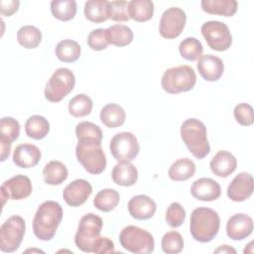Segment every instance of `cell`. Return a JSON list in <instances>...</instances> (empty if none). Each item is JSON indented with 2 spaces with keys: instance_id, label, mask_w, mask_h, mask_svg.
<instances>
[{
  "instance_id": "cell-30",
  "label": "cell",
  "mask_w": 254,
  "mask_h": 254,
  "mask_svg": "<svg viewBox=\"0 0 254 254\" xmlns=\"http://www.w3.org/2000/svg\"><path fill=\"white\" fill-rule=\"evenodd\" d=\"M50 131L49 121L42 115H32L25 123V132L29 138L35 140L44 139Z\"/></svg>"
},
{
  "instance_id": "cell-41",
  "label": "cell",
  "mask_w": 254,
  "mask_h": 254,
  "mask_svg": "<svg viewBox=\"0 0 254 254\" xmlns=\"http://www.w3.org/2000/svg\"><path fill=\"white\" fill-rule=\"evenodd\" d=\"M166 222L169 226L177 228L181 226L186 218L185 208L179 202H172L166 211Z\"/></svg>"
},
{
  "instance_id": "cell-32",
  "label": "cell",
  "mask_w": 254,
  "mask_h": 254,
  "mask_svg": "<svg viewBox=\"0 0 254 254\" xmlns=\"http://www.w3.org/2000/svg\"><path fill=\"white\" fill-rule=\"evenodd\" d=\"M76 2L74 0H53L51 2V12L60 21H69L76 14Z\"/></svg>"
},
{
  "instance_id": "cell-37",
  "label": "cell",
  "mask_w": 254,
  "mask_h": 254,
  "mask_svg": "<svg viewBox=\"0 0 254 254\" xmlns=\"http://www.w3.org/2000/svg\"><path fill=\"white\" fill-rule=\"evenodd\" d=\"M92 106L93 103L91 98L84 93H80L70 99L68 103V111L74 117H83L91 112Z\"/></svg>"
},
{
  "instance_id": "cell-8",
  "label": "cell",
  "mask_w": 254,
  "mask_h": 254,
  "mask_svg": "<svg viewBox=\"0 0 254 254\" xmlns=\"http://www.w3.org/2000/svg\"><path fill=\"white\" fill-rule=\"evenodd\" d=\"M75 85L73 72L66 67H60L50 77L45 87V98L50 102H59L68 95Z\"/></svg>"
},
{
  "instance_id": "cell-46",
  "label": "cell",
  "mask_w": 254,
  "mask_h": 254,
  "mask_svg": "<svg viewBox=\"0 0 254 254\" xmlns=\"http://www.w3.org/2000/svg\"><path fill=\"white\" fill-rule=\"evenodd\" d=\"M11 143L0 141V161L4 162L10 155L11 151Z\"/></svg>"
},
{
  "instance_id": "cell-22",
  "label": "cell",
  "mask_w": 254,
  "mask_h": 254,
  "mask_svg": "<svg viewBox=\"0 0 254 254\" xmlns=\"http://www.w3.org/2000/svg\"><path fill=\"white\" fill-rule=\"evenodd\" d=\"M112 181L122 187H130L138 181V170L131 162H118L111 172Z\"/></svg>"
},
{
  "instance_id": "cell-38",
  "label": "cell",
  "mask_w": 254,
  "mask_h": 254,
  "mask_svg": "<svg viewBox=\"0 0 254 254\" xmlns=\"http://www.w3.org/2000/svg\"><path fill=\"white\" fill-rule=\"evenodd\" d=\"M20 123L13 117L5 116L0 120V141L13 143L19 138Z\"/></svg>"
},
{
  "instance_id": "cell-6",
  "label": "cell",
  "mask_w": 254,
  "mask_h": 254,
  "mask_svg": "<svg viewBox=\"0 0 254 254\" xmlns=\"http://www.w3.org/2000/svg\"><path fill=\"white\" fill-rule=\"evenodd\" d=\"M119 242L124 249L135 254H149L155 248L153 235L135 225H128L120 231Z\"/></svg>"
},
{
  "instance_id": "cell-5",
  "label": "cell",
  "mask_w": 254,
  "mask_h": 254,
  "mask_svg": "<svg viewBox=\"0 0 254 254\" xmlns=\"http://www.w3.org/2000/svg\"><path fill=\"white\" fill-rule=\"evenodd\" d=\"M75 154L84 170L92 175H99L106 168V156L99 142L78 141Z\"/></svg>"
},
{
  "instance_id": "cell-1",
  "label": "cell",
  "mask_w": 254,
  "mask_h": 254,
  "mask_svg": "<svg viewBox=\"0 0 254 254\" xmlns=\"http://www.w3.org/2000/svg\"><path fill=\"white\" fill-rule=\"evenodd\" d=\"M63 214V208L57 201L47 200L40 204L33 219V231L36 237L43 241L54 238Z\"/></svg>"
},
{
  "instance_id": "cell-24",
  "label": "cell",
  "mask_w": 254,
  "mask_h": 254,
  "mask_svg": "<svg viewBox=\"0 0 254 254\" xmlns=\"http://www.w3.org/2000/svg\"><path fill=\"white\" fill-rule=\"evenodd\" d=\"M196 171L193 161L189 158H180L176 160L169 168V178L175 182H182L191 178Z\"/></svg>"
},
{
  "instance_id": "cell-27",
  "label": "cell",
  "mask_w": 254,
  "mask_h": 254,
  "mask_svg": "<svg viewBox=\"0 0 254 254\" xmlns=\"http://www.w3.org/2000/svg\"><path fill=\"white\" fill-rule=\"evenodd\" d=\"M44 181L48 185L56 186L64 183L68 177L66 166L60 161H50L43 169Z\"/></svg>"
},
{
  "instance_id": "cell-7",
  "label": "cell",
  "mask_w": 254,
  "mask_h": 254,
  "mask_svg": "<svg viewBox=\"0 0 254 254\" xmlns=\"http://www.w3.org/2000/svg\"><path fill=\"white\" fill-rule=\"evenodd\" d=\"M102 225V219L98 215L94 213L83 215L78 223V228L74 237V242L77 248L83 252H93L95 244L100 237Z\"/></svg>"
},
{
  "instance_id": "cell-33",
  "label": "cell",
  "mask_w": 254,
  "mask_h": 254,
  "mask_svg": "<svg viewBox=\"0 0 254 254\" xmlns=\"http://www.w3.org/2000/svg\"><path fill=\"white\" fill-rule=\"evenodd\" d=\"M120 200L119 193L114 189H103L94 197V206L103 212L113 210Z\"/></svg>"
},
{
  "instance_id": "cell-35",
  "label": "cell",
  "mask_w": 254,
  "mask_h": 254,
  "mask_svg": "<svg viewBox=\"0 0 254 254\" xmlns=\"http://www.w3.org/2000/svg\"><path fill=\"white\" fill-rule=\"evenodd\" d=\"M75 135L78 141H95L99 143L102 141L101 129L89 121L79 122L75 127Z\"/></svg>"
},
{
  "instance_id": "cell-16",
  "label": "cell",
  "mask_w": 254,
  "mask_h": 254,
  "mask_svg": "<svg viewBox=\"0 0 254 254\" xmlns=\"http://www.w3.org/2000/svg\"><path fill=\"white\" fill-rule=\"evenodd\" d=\"M197 69L204 80L216 81L223 74L224 64L219 57L211 54H205L198 58Z\"/></svg>"
},
{
  "instance_id": "cell-28",
  "label": "cell",
  "mask_w": 254,
  "mask_h": 254,
  "mask_svg": "<svg viewBox=\"0 0 254 254\" xmlns=\"http://www.w3.org/2000/svg\"><path fill=\"white\" fill-rule=\"evenodd\" d=\"M57 58L64 63H72L78 60L81 53L80 45L70 39L60 41L55 49Z\"/></svg>"
},
{
  "instance_id": "cell-26",
  "label": "cell",
  "mask_w": 254,
  "mask_h": 254,
  "mask_svg": "<svg viewBox=\"0 0 254 254\" xmlns=\"http://www.w3.org/2000/svg\"><path fill=\"white\" fill-rule=\"evenodd\" d=\"M126 118L124 109L116 104L109 103L104 105L100 110V120L108 128H117L121 126Z\"/></svg>"
},
{
  "instance_id": "cell-21",
  "label": "cell",
  "mask_w": 254,
  "mask_h": 254,
  "mask_svg": "<svg viewBox=\"0 0 254 254\" xmlns=\"http://www.w3.org/2000/svg\"><path fill=\"white\" fill-rule=\"evenodd\" d=\"M211 172L220 178H227L237 167L236 158L227 151H218L210 161Z\"/></svg>"
},
{
  "instance_id": "cell-10",
  "label": "cell",
  "mask_w": 254,
  "mask_h": 254,
  "mask_svg": "<svg viewBox=\"0 0 254 254\" xmlns=\"http://www.w3.org/2000/svg\"><path fill=\"white\" fill-rule=\"evenodd\" d=\"M109 149L117 162H131L138 156L140 145L133 133L121 132L111 138Z\"/></svg>"
},
{
  "instance_id": "cell-39",
  "label": "cell",
  "mask_w": 254,
  "mask_h": 254,
  "mask_svg": "<svg viewBox=\"0 0 254 254\" xmlns=\"http://www.w3.org/2000/svg\"><path fill=\"white\" fill-rule=\"evenodd\" d=\"M161 246L167 254H178L184 248V240L178 231H169L163 235Z\"/></svg>"
},
{
  "instance_id": "cell-44",
  "label": "cell",
  "mask_w": 254,
  "mask_h": 254,
  "mask_svg": "<svg viewBox=\"0 0 254 254\" xmlns=\"http://www.w3.org/2000/svg\"><path fill=\"white\" fill-rule=\"evenodd\" d=\"M114 252V243L108 237H99L97 240L93 253L104 254V253H112Z\"/></svg>"
},
{
  "instance_id": "cell-13",
  "label": "cell",
  "mask_w": 254,
  "mask_h": 254,
  "mask_svg": "<svg viewBox=\"0 0 254 254\" xmlns=\"http://www.w3.org/2000/svg\"><path fill=\"white\" fill-rule=\"evenodd\" d=\"M2 205L4 206L7 199L21 200L31 195L33 187L31 180L25 175H16L6 180L1 186Z\"/></svg>"
},
{
  "instance_id": "cell-14",
  "label": "cell",
  "mask_w": 254,
  "mask_h": 254,
  "mask_svg": "<svg viewBox=\"0 0 254 254\" xmlns=\"http://www.w3.org/2000/svg\"><path fill=\"white\" fill-rule=\"evenodd\" d=\"M92 193V187L84 179H76L68 184L63 192L64 201L71 207L82 205Z\"/></svg>"
},
{
  "instance_id": "cell-31",
  "label": "cell",
  "mask_w": 254,
  "mask_h": 254,
  "mask_svg": "<svg viewBox=\"0 0 254 254\" xmlns=\"http://www.w3.org/2000/svg\"><path fill=\"white\" fill-rule=\"evenodd\" d=\"M129 14L137 22H147L154 15V3L151 0H132L129 2Z\"/></svg>"
},
{
  "instance_id": "cell-3",
  "label": "cell",
  "mask_w": 254,
  "mask_h": 254,
  "mask_svg": "<svg viewBox=\"0 0 254 254\" xmlns=\"http://www.w3.org/2000/svg\"><path fill=\"white\" fill-rule=\"evenodd\" d=\"M220 218L218 213L208 207H198L190 214V230L198 242H209L218 233Z\"/></svg>"
},
{
  "instance_id": "cell-2",
  "label": "cell",
  "mask_w": 254,
  "mask_h": 254,
  "mask_svg": "<svg viewBox=\"0 0 254 254\" xmlns=\"http://www.w3.org/2000/svg\"><path fill=\"white\" fill-rule=\"evenodd\" d=\"M183 142L189 151L198 160L205 158L210 152L207 131L204 123L196 118L186 119L180 128Z\"/></svg>"
},
{
  "instance_id": "cell-17",
  "label": "cell",
  "mask_w": 254,
  "mask_h": 254,
  "mask_svg": "<svg viewBox=\"0 0 254 254\" xmlns=\"http://www.w3.org/2000/svg\"><path fill=\"white\" fill-rule=\"evenodd\" d=\"M190 191L192 196L197 200L213 201L220 196L221 188L213 179L200 178L193 182Z\"/></svg>"
},
{
  "instance_id": "cell-47",
  "label": "cell",
  "mask_w": 254,
  "mask_h": 254,
  "mask_svg": "<svg viewBox=\"0 0 254 254\" xmlns=\"http://www.w3.org/2000/svg\"><path fill=\"white\" fill-rule=\"evenodd\" d=\"M214 253H233V254H235L236 250L233 247L224 244V245H220L217 249H215Z\"/></svg>"
},
{
  "instance_id": "cell-20",
  "label": "cell",
  "mask_w": 254,
  "mask_h": 254,
  "mask_svg": "<svg viewBox=\"0 0 254 254\" xmlns=\"http://www.w3.org/2000/svg\"><path fill=\"white\" fill-rule=\"evenodd\" d=\"M41 160L40 149L33 144L18 145L13 153V162L17 167L23 169L33 168Z\"/></svg>"
},
{
  "instance_id": "cell-25",
  "label": "cell",
  "mask_w": 254,
  "mask_h": 254,
  "mask_svg": "<svg viewBox=\"0 0 254 254\" xmlns=\"http://www.w3.org/2000/svg\"><path fill=\"white\" fill-rule=\"evenodd\" d=\"M105 33L108 43L116 47H125L131 44L134 39V34L131 28L121 24H115L108 27L105 29Z\"/></svg>"
},
{
  "instance_id": "cell-23",
  "label": "cell",
  "mask_w": 254,
  "mask_h": 254,
  "mask_svg": "<svg viewBox=\"0 0 254 254\" xmlns=\"http://www.w3.org/2000/svg\"><path fill=\"white\" fill-rule=\"evenodd\" d=\"M201 8L211 15L231 17L236 13L238 4L235 0H202Z\"/></svg>"
},
{
  "instance_id": "cell-15",
  "label": "cell",
  "mask_w": 254,
  "mask_h": 254,
  "mask_svg": "<svg viewBox=\"0 0 254 254\" xmlns=\"http://www.w3.org/2000/svg\"><path fill=\"white\" fill-rule=\"evenodd\" d=\"M254 190L253 178L249 173L242 172L236 175L227 187V196L236 202L248 199Z\"/></svg>"
},
{
  "instance_id": "cell-18",
  "label": "cell",
  "mask_w": 254,
  "mask_h": 254,
  "mask_svg": "<svg viewBox=\"0 0 254 254\" xmlns=\"http://www.w3.org/2000/svg\"><path fill=\"white\" fill-rule=\"evenodd\" d=\"M253 230V220L244 213L232 215L226 223V234L232 240H242L249 236Z\"/></svg>"
},
{
  "instance_id": "cell-34",
  "label": "cell",
  "mask_w": 254,
  "mask_h": 254,
  "mask_svg": "<svg viewBox=\"0 0 254 254\" xmlns=\"http://www.w3.org/2000/svg\"><path fill=\"white\" fill-rule=\"evenodd\" d=\"M17 40L22 47L35 49L42 41V32L35 26L26 25L21 27L17 32Z\"/></svg>"
},
{
  "instance_id": "cell-36",
  "label": "cell",
  "mask_w": 254,
  "mask_h": 254,
  "mask_svg": "<svg viewBox=\"0 0 254 254\" xmlns=\"http://www.w3.org/2000/svg\"><path fill=\"white\" fill-rule=\"evenodd\" d=\"M179 52L184 59L188 61H195L201 56L203 47L200 41L196 38L188 37L180 43Z\"/></svg>"
},
{
  "instance_id": "cell-45",
  "label": "cell",
  "mask_w": 254,
  "mask_h": 254,
  "mask_svg": "<svg viewBox=\"0 0 254 254\" xmlns=\"http://www.w3.org/2000/svg\"><path fill=\"white\" fill-rule=\"evenodd\" d=\"M20 6L18 0H2L0 2V11L3 16H12L15 14Z\"/></svg>"
},
{
  "instance_id": "cell-9",
  "label": "cell",
  "mask_w": 254,
  "mask_h": 254,
  "mask_svg": "<svg viewBox=\"0 0 254 254\" xmlns=\"http://www.w3.org/2000/svg\"><path fill=\"white\" fill-rule=\"evenodd\" d=\"M26 222L20 215L10 216L0 227V249L11 253L16 251L24 238Z\"/></svg>"
},
{
  "instance_id": "cell-40",
  "label": "cell",
  "mask_w": 254,
  "mask_h": 254,
  "mask_svg": "<svg viewBox=\"0 0 254 254\" xmlns=\"http://www.w3.org/2000/svg\"><path fill=\"white\" fill-rule=\"evenodd\" d=\"M108 17L115 22L129 21V2L124 0L110 1L108 5Z\"/></svg>"
},
{
  "instance_id": "cell-12",
  "label": "cell",
  "mask_w": 254,
  "mask_h": 254,
  "mask_svg": "<svg viewBox=\"0 0 254 254\" xmlns=\"http://www.w3.org/2000/svg\"><path fill=\"white\" fill-rule=\"evenodd\" d=\"M187 21L186 13L178 7H171L164 11L160 20L159 32L165 39H175L183 32Z\"/></svg>"
},
{
  "instance_id": "cell-11",
  "label": "cell",
  "mask_w": 254,
  "mask_h": 254,
  "mask_svg": "<svg viewBox=\"0 0 254 254\" xmlns=\"http://www.w3.org/2000/svg\"><path fill=\"white\" fill-rule=\"evenodd\" d=\"M201 34L209 48L223 52L230 48L232 36L226 24L219 21H207L201 26Z\"/></svg>"
},
{
  "instance_id": "cell-4",
  "label": "cell",
  "mask_w": 254,
  "mask_h": 254,
  "mask_svg": "<svg viewBox=\"0 0 254 254\" xmlns=\"http://www.w3.org/2000/svg\"><path fill=\"white\" fill-rule=\"evenodd\" d=\"M196 83V74L189 65H179L167 69L161 79L162 88L170 93L177 94L191 90Z\"/></svg>"
},
{
  "instance_id": "cell-43",
  "label": "cell",
  "mask_w": 254,
  "mask_h": 254,
  "mask_svg": "<svg viewBox=\"0 0 254 254\" xmlns=\"http://www.w3.org/2000/svg\"><path fill=\"white\" fill-rule=\"evenodd\" d=\"M87 44L89 48L93 51L105 50L109 45L106 39L105 29L98 28V29L92 30L87 37Z\"/></svg>"
},
{
  "instance_id": "cell-42",
  "label": "cell",
  "mask_w": 254,
  "mask_h": 254,
  "mask_svg": "<svg viewBox=\"0 0 254 254\" xmlns=\"http://www.w3.org/2000/svg\"><path fill=\"white\" fill-rule=\"evenodd\" d=\"M233 115L237 123L242 126H249L253 124V108L248 103H239L234 107Z\"/></svg>"
},
{
  "instance_id": "cell-29",
  "label": "cell",
  "mask_w": 254,
  "mask_h": 254,
  "mask_svg": "<svg viewBox=\"0 0 254 254\" xmlns=\"http://www.w3.org/2000/svg\"><path fill=\"white\" fill-rule=\"evenodd\" d=\"M109 1L88 0L84 4V16L92 23H103L108 17Z\"/></svg>"
},
{
  "instance_id": "cell-19",
  "label": "cell",
  "mask_w": 254,
  "mask_h": 254,
  "mask_svg": "<svg viewBox=\"0 0 254 254\" xmlns=\"http://www.w3.org/2000/svg\"><path fill=\"white\" fill-rule=\"evenodd\" d=\"M156 209V202L148 195L139 194L133 196L128 202V210L130 215L138 220L150 219L154 216Z\"/></svg>"
}]
</instances>
